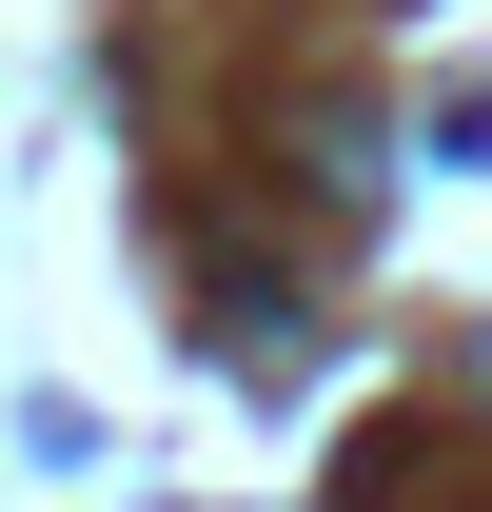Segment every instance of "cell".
Instances as JSON below:
<instances>
[{
    "label": "cell",
    "mask_w": 492,
    "mask_h": 512,
    "mask_svg": "<svg viewBox=\"0 0 492 512\" xmlns=\"http://www.w3.org/2000/svg\"><path fill=\"white\" fill-rule=\"evenodd\" d=\"M473 394H492V335H473Z\"/></svg>",
    "instance_id": "6da1fadb"
}]
</instances>
